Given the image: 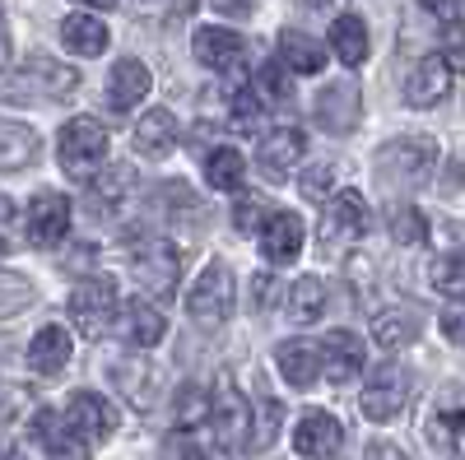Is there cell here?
<instances>
[{
  "instance_id": "obj_34",
  "label": "cell",
  "mask_w": 465,
  "mask_h": 460,
  "mask_svg": "<svg viewBox=\"0 0 465 460\" xmlns=\"http://www.w3.org/2000/svg\"><path fill=\"white\" fill-rule=\"evenodd\" d=\"M256 103H289L293 98V80H289V70L280 61H265L256 70V89H252Z\"/></svg>"
},
{
  "instance_id": "obj_4",
  "label": "cell",
  "mask_w": 465,
  "mask_h": 460,
  "mask_svg": "<svg viewBox=\"0 0 465 460\" xmlns=\"http://www.w3.org/2000/svg\"><path fill=\"white\" fill-rule=\"evenodd\" d=\"M228 312H232V270L214 260V265H205V270H201V279L191 284L186 317L196 321L201 330H214V326L228 321Z\"/></svg>"
},
{
  "instance_id": "obj_7",
  "label": "cell",
  "mask_w": 465,
  "mask_h": 460,
  "mask_svg": "<svg viewBox=\"0 0 465 460\" xmlns=\"http://www.w3.org/2000/svg\"><path fill=\"white\" fill-rule=\"evenodd\" d=\"M405 400H410V381H405L401 367H381L363 387V396H359L368 424H391V418H401L405 414Z\"/></svg>"
},
{
  "instance_id": "obj_53",
  "label": "cell",
  "mask_w": 465,
  "mask_h": 460,
  "mask_svg": "<svg viewBox=\"0 0 465 460\" xmlns=\"http://www.w3.org/2000/svg\"><path fill=\"white\" fill-rule=\"evenodd\" d=\"M0 256H5V238H0Z\"/></svg>"
},
{
  "instance_id": "obj_10",
  "label": "cell",
  "mask_w": 465,
  "mask_h": 460,
  "mask_svg": "<svg viewBox=\"0 0 465 460\" xmlns=\"http://www.w3.org/2000/svg\"><path fill=\"white\" fill-rule=\"evenodd\" d=\"M70 228V201L61 191H37L28 201V242L33 247H56Z\"/></svg>"
},
{
  "instance_id": "obj_6",
  "label": "cell",
  "mask_w": 465,
  "mask_h": 460,
  "mask_svg": "<svg viewBox=\"0 0 465 460\" xmlns=\"http://www.w3.org/2000/svg\"><path fill=\"white\" fill-rule=\"evenodd\" d=\"M131 275H135V284H140L144 293L168 298V293L177 289V279H182L177 247H173V242H163V238H153V242L135 247V256H131Z\"/></svg>"
},
{
  "instance_id": "obj_31",
  "label": "cell",
  "mask_w": 465,
  "mask_h": 460,
  "mask_svg": "<svg viewBox=\"0 0 465 460\" xmlns=\"http://www.w3.org/2000/svg\"><path fill=\"white\" fill-rule=\"evenodd\" d=\"M322 312H326V284L317 275H302L293 284V293H289V317L302 321V326H312Z\"/></svg>"
},
{
  "instance_id": "obj_39",
  "label": "cell",
  "mask_w": 465,
  "mask_h": 460,
  "mask_svg": "<svg viewBox=\"0 0 465 460\" xmlns=\"http://www.w3.org/2000/svg\"><path fill=\"white\" fill-rule=\"evenodd\" d=\"M33 302V284L19 275H0V317H15Z\"/></svg>"
},
{
  "instance_id": "obj_3",
  "label": "cell",
  "mask_w": 465,
  "mask_h": 460,
  "mask_svg": "<svg viewBox=\"0 0 465 460\" xmlns=\"http://www.w3.org/2000/svg\"><path fill=\"white\" fill-rule=\"evenodd\" d=\"M56 153H61V168L70 177H94L107 159V131L103 122L94 117H74L61 126V140H56Z\"/></svg>"
},
{
  "instance_id": "obj_43",
  "label": "cell",
  "mask_w": 465,
  "mask_h": 460,
  "mask_svg": "<svg viewBox=\"0 0 465 460\" xmlns=\"http://www.w3.org/2000/svg\"><path fill=\"white\" fill-rule=\"evenodd\" d=\"M331 177H335L331 168H312V172H302V196H307V201H322V196H326V186H331Z\"/></svg>"
},
{
  "instance_id": "obj_24",
  "label": "cell",
  "mask_w": 465,
  "mask_h": 460,
  "mask_svg": "<svg viewBox=\"0 0 465 460\" xmlns=\"http://www.w3.org/2000/svg\"><path fill=\"white\" fill-rule=\"evenodd\" d=\"M112 387H116V396H126L135 409H149L153 405V367L144 358H116L112 363Z\"/></svg>"
},
{
  "instance_id": "obj_20",
  "label": "cell",
  "mask_w": 465,
  "mask_h": 460,
  "mask_svg": "<svg viewBox=\"0 0 465 460\" xmlns=\"http://www.w3.org/2000/svg\"><path fill=\"white\" fill-rule=\"evenodd\" d=\"M149 84H153V80H149L144 61L126 56V61H116V65H112V74H107V103H112L116 112H131L135 103H144Z\"/></svg>"
},
{
  "instance_id": "obj_17",
  "label": "cell",
  "mask_w": 465,
  "mask_h": 460,
  "mask_svg": "<svg viewBox=\"0 0 465 460\" xmlns=\"http://www.w3.org/2000/svg\"><path fill=\"white\" fill-rule=\"evenodd\" d=\"M275 363H280V377L289 381V387H298V391H312L322 381V354H317V344H307V339L280 344Z\"/></svg>"
},
{
  "instance_id": "obj_22",
  "label": "cell",
  "mask_w": 465,
  "mask_h": 460,
  "mask_svg": "<svg viewBox=\"0 0 465 460\" xmlns=\"http://www.w3.org/2000/svg\"><path fill=\"white\" fill-rule=\"evenodd\" d=\"M122 326H126V339L135 344V349H153V344L168 335V317L153 302H144V298L122 302Z\"/></svg>"
},
{
  "instance_id": "obj_50",
  "label": "cell",
  "mask_w": 465,
  "mask_h": 460,
  "mask_svg": "<svg viewBox=\"0 0 465 460\" xmlns=\"http://www.w3.org/2000/svg\"><path fill=\"white\" fill-rule=\"evenodd\" d=\"M80 5H94V10H112L116 0H80Z\"/></svg>"
},
{
  "instance_id": "obj_29",
  "label": "cell",
  "mask_w": 465,
  "mask_h": 460,
  "mask_svg": "<svg viewBox=\"0 0 465 460\" xmlns=\"http://www.w3.org/2000/svg\"><path fill=\"white\" fill-rule=\"evenodd\" d=\"M242 177H247V159L238 149H210L205 153V181L214 191H242Z\"/></svg>"
},
{
  "instance_id": "obj_1",
  "label": "cell",
  "mask_w": 465,
  "mask_h": 460,
  "mask_svg": "<svg viewBox=\"0 0 465 460\" xmlns=\"http://www.w3.org/2000/svg\"><path fill=\"white\" fill-rule=\"evenodd\" d=\"M433 159H438V144L429 135H419V140H391V144L377 153V177L391 181L396 191H410L419 181H429Z\"/></svg>"
},
{
  "instance_id": "obj_52",
  "label": "cell",
  "mask_w": 465,
  "mask_h": 460,
  "mask_svg": "<svg viewBox=\"0 0 465 460\" xmlns=\"http://www.w3.org/2000/svg\"><path fill=\"white\" fill-rule=\"evenodd\" d=\"M307 5H312V10H317V5H331V0H307Z\"/></svg>"
},
{
  "instance_id": "obj_35",
  "label": "cell",
  "mask_w": 465,
  "mask_h": 460,
  "mask_svg": "<svg viewBox=\"0 0 465 460\" xmlns=\"http://www.w3.org/2000/svg\"><path fill=\"white\" fill-rule=\"evenodd\" d=\"M433 289L442 298H465V251H447L433 260Z\"/></svg>"
},
{
  "instance_id": "obj_15",
  "label": "cell",
  "mask_w": 465,
  "mask_h": 460,
  "mask_svg": "<svg viewBox=\"0 0 465 460\" xmlns=\"http://www.w3.org/2000/svg\"><path fill=\"white\" fill-rule=\"evenodd\" d=\"M191 52H196L201 65L228 74L242 65V37L228 33V28H196V37H191Z\"/></svg>"
},
{
  "instance_id": "obj_19",
  "label": "cell",
  "mask_w": 465,
  "mask_h": 460,
  "mask_svg": "<svg viewBox=\"0 0 465 460\" xmlns=\"http://www.w3.org/2000/svg\"><path fill=\"white\" fill-rule=\"evenodd\" d=\"M302 153H307L302 131H293V126L270 131V135L261 140V172H270V177H289V172L302 163Z\"/></svg>"
},
{
  "instance_id": "obj_14",
  "label": "cell",
  "mask_w": 465,
  "mask_h": 460,
  "mask_svg": "<svg viewBox=\"0 0 465 460\" xmlns=\"http://www.w3.org/2000/svg\"><path fill=\"white\" fill-rule=\"evenodd\" d=\"M298 251H302V219L289 210H275L261 223V256L270 265H289Z\"/></svg>"
},
{
  "instance_id": "obj_33",
  "label": "cell",
  "mask_w": 465,
  "mask_h": 460,
  "mask_svg": "<svg viewBox=\"0 0 465 460\" xmlns=\"http://www.w3.org/2000/svg\"><path fill=\"white\" fill-rule=\"evenodd\" d=\"M24 80H33L43 93H52V98H61V93H70L74 89V80H80V74L74 70H65V65H56V61H28V70H24Z\"/></svg>"
},
{
  "instance_id": "obj_13",
  "label": "cell",
  "mask_w": 465,
  "mask_h": 460,
  "mask_svg": "<svg viewBox=\"0 0 465 460\" xmlns=\"http://www.w3.org/2000/svg\"><path fill=\"white\" fill-rule=\"evenodd\" d=\"M429 437L451 460H465V391H447L429 418Z\"/></svg>"
},
{
  "instance_id": "obj_32",
  "label": "cell",
  "mask_w": 465,
  "mask_h": 460,
  "mask_svg": "<svg viewBox=\"0 0 465 460\" xmlns=\"http://www.w3.org/2000/svg\"><path fill=\"white\" fill-rule=\"evenodd\" d=\"M173 414H177V433L196 428L201 418H210V391L201 387V381H182V387H177V405H173Z\"/></svg>"
},
{
  "instance_id": "obj_18",
  "label": "cell",
  "mask_w": 465,
  "mask_h": 460,
  "mask_svg": "<svg viewBox=\"0 0 465 460\" xmlns=\"http://www.w3.org/2000/svg\"><path fill=\"white\" fill-rule=\"evenodd\" d=\"M317 122H322V131H331V135L354 131V126H359V89L349 84V80L322 89V98H317Z\"/></svg>"
},
{
  "instance_id": "obj_28",
  "label": "cell",
  "mask_w": 465,
  "mask_h": 460,
  "mask_svg": "<svg viewBox=\"0 0 465 460\" xmlns=\"http://www.w3.org/2000/svg\"><path fill=\"white\" fill-rule=\"evenodd\" d=\"M331 52L344 61V65H363L368 61V28L359 15H340L331 24Z\"/></svg>"
},
{
  "instance_id": "obj_41",
  "label": "cell",
  "mask_w": 465,
  "mask_h": 460,
  "mask_svg": "<svg viewBox=\"0 0 465 460\" xmlns=\"http://www.w3.org/2000/svg\"><path fill=\"white\" fill-rule=\"evenodd\" d=\"M423 10H429L438 24H447V28L465 24V0H423Z\"/></svg>"
},
{
  "instance_id": "obj_30",
  "label": "cell",
  "mask_w": 465,
  "mask_h": 460,
  "mask_svg": "<svg viewBox=\"0 0 465 460\" xmlns=\"http://www.w3.org/2000/svg\"><path fill=\"white\" fill-rule=\"evenodd\" d=\"M414 335H419V317H410V312H377L372 317V339H377V349H386V354L405 349Z\"/></svg>"
},
{
  "instance_id": "obj_36",
  "label": "cell",
  "mask_w": 465,
  "mask_h": 460,
  "mask_svg": "<svg viewBox=\"0 0 465 460\" xmlns=\"http://www.w3.org/2000/svg\"><path fill=\"white\" fill-rule=\"evenodd\" d=\"M280 400L275 396H261L256 400V414H252V437H247V446H270L280 437Z\"/></svg>"
},
{
  "instance_id": "obj_21",
  "label": "cell",
  "mask_w": 465,
  "mask_h": 460,
  "mask_svg": "<svg viewBox=\"0 0 465 460\" xmlns=\"http://www.w3.org/2000/svg\"><path fill=\"white\" fill-rule=\"evenodd\" d=\"M70 330L65 326H43L33 335V344H28V367L37 372V377H56L65 363H70Z\"/></svg>"
},
{
  "instance_id": "obj_27",
  "label": "cell",
  "mask_w": 465,
  "mask_h": 460,
  "mask_svg": "<svg viewBox=\"0 0 465 460\" xmlns=\"http://www.w3.org/2000/svg\"><path fill=\"white\" fill-rule=\"evenodd\" d=\"M37 159V131L24 122H0V168L19 172Z\"/></svg>"
},
{
  "instance_id": "obj_9",
  "label": "cell",
  "mask_w": 465,
  "mask_h": 460,
  "mask_svg": "<svg viewBox=\"0 0 465 460\" xmlns=\"http://www.w3.org/2000/svg\"><path fill=\"white\" fill-rule=\"evenodd\" d=\"M317 354H322V377L335 381V387L354 381V377L363 372V358H368L363 339H359L354 330H331V335L317 344Z\"/></svg>"
},
{
  "instance_id": "obj_12",
  "label": "cell",
  "mask_w": 465,
  "mask_h": 460,
  "mask_svg": "<svg viewBox=\"0 0 465 460\" xmlns=\"http://www.w3.org/2000/svg\"><path fill=\"white\" fill-rule=\"evenodd\" d=\"M340 442H344V428H340V418L326 414V409H307L302 424H298V433H293V446H298V455H307V460L335 455Z\"/></svg>"
},
{
  "instance_id": "obj_2",
  "label": "cell",
  "mask_w": 465,
  "mask_h": 460,
  "mask_svg": "<svg viewBox=\"0 0 465 460\" xmlns=\"http://www.w3.org/2000/svg\"><path fill=\"white\" fill-rule=\"evenodd\" d=\"M61 424H65V437L70 446H84V451H98L112 433H116V409L94 396V391H74L65 414H61Z\"/></svg>"
},
{
  "instance_id": "obj_38",
  "label": "cell",
  "mask_w": 465,
  "mask_h": 460,
  "mask_svg": "<svg viewBox=\"0 0 465 460\" xmlns=\"http://www.w3.org/2000/svg\"><path fill=\"white\" fill-rule=\"evenodd\" d=\"M33 437L43 442L52 455H61V451L70 446V437H65V424H61V414H56V409H37V414H33Z\"/></svg>"
},
{
  "instance_id": "obj_8",
  "label": "cell",
  "mask_w": 465,
  "mask_h": 460,
  "mask_svg": "<svg viewBox=\"0 0 465 460\" xmlns=\"http://www.w3.org/2000/svg\"><path fill=\"white\" fill-rule=\"evenodd\" d=\"M210 418H214V433H219V442L228 451L247 446V437H252V405L242 400L238 387H228V381H223V387L210 396Z\"/></svg>"
},
{
  "instance_id": "obj_5",
  "label": "cell",
  "mask_w": 465,
  "mask_h": 460,
  "mask_svg": "<svg viewBox=\"0 0 465 460\" xmlns=\"http://www.w3.org/2000/svg\"><path fill=\"white\" fill-rule=\"evenodd\" d=\"M116 312H122V298H116V284L112 279H84L80 289L70 293V321L80 326V335L89 339H103L112 326H116Z\"/></svg>"
},
{
  "instance_id": "obj_11",
  "label": "cell",
  "mask_w": 465,
  "mask_h": 460,
  "mask_svg": "<svg viewBox=\"0 0 465 460\" xmlns=\"http://www.w3.org/2000/svg\"><path fill=\"white\" fill-rule=\"evenodd\" d=\"M363 228H368V201L359 191H340L335 201H326V214H322V242L326 247L354 242Z\"/></svg>"
},
{
  "instance_id": "obj_40",
  "label": "cell",
  "mask_w": 465,
  "mask_h": 460,
  "mask_svg": "<svg viewBox=\"0 0 465 460\" xmlns=\"http://www.w3.org/2000/svg\"><path fill=\"white\" fill-rule=\"evenodd\" d=\"M159 460H205V451L191 442V433H173V437H163Z\"/></svg>"
},
{
  "instance_id": "obj_25",
  "label": "cell",
  "mask_w": 465,
  "mask_h": 460,
  "mask_svg": "<svg viewBox=\"0 0 465 460\" xmlns=\"http://www.w3.org/2000/svg\"><path fill=\"white\" fill-rule=\"evenodd\" d=\"M280 56H284V70H293V74H322L326 70V47L298 28L280 33Z\"/></svg>"
},
{
  "instance_id": "obj_23",
  "label": "cell",
  "mask_w": 465,
  "mask_h": 460,
  "mask_svg": "<svg viewBox=\"0 0 465 460\" xmlns=\"http://www.w3.org/2000/svg\"><path fill=\"white\" fill-rule=\"evenodd\" d=\"M173 144H177V117H173V112L168 107L144 112L140 126H135V149L144 153V159H168Z\"/></svg>"
},
{
  "instance_id": "obj_46",
  "label": "cell",
  "mask_w": 465,
  "mask_h": 460,
  "mask_svg": "<svg viewBox=\"0 0 465 460\" xmlns=\"http://www.w3.org/2000/svg\"><path fill=\"white\" fill-rule=\"evenodd\" d=\"M442 65H447L451 74H460V70H465V37H460V33H447V52H442Z\"/></svg>"
},
{
  "instance_id": "obj_42",
  "label": "cell",
  "mask_w": 465,
  "mask_h": 460,
  "mask_svg": "<svg viewBox=\"0 0 465 460\" xmlns=\"http://www.w3.org/2000/svg\"><path fill=\"white\" fill-rule=\"evenodd\" d=\"M122 186H131V168H107V172L98 177V191H103L107 201H112V196H126Z\"/></svg>"
},
{
  "instance_id": "obj_26",
  "label": "cell",
  "mask_w": 465,
  "mask_h": 460,
  "mask_svg": "<svg viewBox=\"0 0 465 460\" xmlns=\"http://www.w3.org/2000/svg\"><path fill=\"white\" fill-rule=\"evenodd\" d=\"M61 43L74 52V56H103L107 52V24L94 19V15H70L61 24Z\"/></svg>"
},
{
  "instance_id": "obj_16",
  "label": "cell",
  "mask_w": 465,
  "mask_h": 460,
  "mask_svg": "<svg viewBox=\"0 0 465 460\" xmlns=\"http://www.w3.org/2000/svg\"><path fill=\"white\" fill-rule=\"evenodd\" d=\"M447 93H451V70L442 65V56H423V61L410 70V80H405L410 107H438Z\"/></svg>"
},
{
  "instance_id": "obj_48",
  "label": "cell",
  "mask_w": 465,
  "mask_h": 460,
  "mask_svg": "<svg viewBox=\"0 0 465 460\" xmlns=\"http://www.w3.org/2000/svg\"><path fill=\"white\" fill-rule=\"evenodd\" d=\"M368 460H410V455H405L396 442H372V446H368Z\"/></svg>"
},
{
  "instance_id": "obj_37",
  "label": "cell",
  "mask_w": 465,
  "mask_h": 460,
  "mask_svg": "<svg viewBox=\"0 0 465 460\" xmlns=\"http://www.w3.org/2000/svg\"><path fill=\"white\" fill-rule=\"evenodd\" d=\"M391 238H396L401 247H419V242H429V214L414 210V205L396 210V214H391Z\"/></svg>"
},
{
  "instance_id": "obj_51",
  "label": "cell",
  "mask_w": 465,
  "mask_h": 460,
  "mask_svg": "<svg viewBox=\"0 0 465 460\" xmlns=\"http://www.w3.org/2000/svg\"><path fill=\"white\" fill-rule=\"evenodd\" d=\"M0 219H10V201L5 196H0Z\"/></svg>"
},
{
  "instance_id": "obj_44",
  "label": "cell",
  "mask_w": 465,
  "mask_h": 460,
  "mask_svg": "<svg viewBox=\"0 0 465 460\" xmlns=\"http://www.w3.org/2000/svg\"><path fill=\"white\" fill-rule=\"evenodd\" d=\"M252 293H256V312H265V307H275V298H280L275 275H256V279H252Z\"/></svg>"
},
{
  "instance_id": "obj_47",
  "label": "cell",
  "mask_w": 465,
  "mask_h": 460,
  "mask_svg": "<svg viewBox=\"0 0 465 460\" xmlns=\"http://www.w3.org/2000/svg\"><path fill=\"white\" fill-rule=\"evenodd\" d=\"M256 223H265V210H261L256 201L238 205V228H242V233H256Z\"/></svg>"
},
{
  "instance_id": "obj_49",
  "label": "cell",
  "mask_w": 465,
  "mask_h": 460,
  "mask_svg": "<svg viewBox=\"0 0 465 460\" xmlns=\"http://www.w3.org/2000/svg\"><path fill=\"white\" fill-rule=\"evenodd\" d=\"M10 61V24H5V0H0V65Z\"/></svg>"
},
{
  "instance_id": "obj_45",
  "label": "cell",
  "mask_w": 465,
  "mask_h": 460,
  "mask_svg": "<svg viewBox=\"0 0 465 460\" xmlns=\"http://www.w3.org/2000/svg\"><path fill=\"white\" fill-rule=\"evenodd\" d=\"M442 335L451 344H465V307H447L442 312Z\"/></svg>"
}]
</instances>
